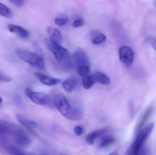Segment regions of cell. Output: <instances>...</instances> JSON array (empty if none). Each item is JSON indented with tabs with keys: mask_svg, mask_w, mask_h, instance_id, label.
Instances as JSON below:
<instances>
[{
	"mask_svg": "<svg viewBox=\"0 0 156 155\" xmlns=\"http://www.w3.org/2000/svg\"><path fill=\"white\" fill-rule=\"evenodd\" d=\"M53 102L55 107L67 119L75 121L81 119L83 115L81 110L72 107L64 95L60 93L56 95Z\"/></svg>",
	"mask_w": 156,
	"mask_h": 155,
	"instance_id": "1",
	"label": "cell"
},
{
	"mask_svg": "<svg viewBox=\"0 0 156 155\" xmlns=\"http://www.w3.org/2000/svg\"><path fill=\"white\" fill-rule=\"evenodd\" d=\"M45 43L48 50L53 53L55 58L63 68L66 70L71 68L72 62L69 51L66 48L60 44L54 42L50 39H46Z\"/></svg>",
	"mask_w": 156,
	"mask_h": 155,
	"instance_id": "2",
	"label": "cell"
},
{
	"mask_svg": "<svg viewBox=\"0 0 156 155\" xmlns=\"http://www.w3.org/2000/svg\"><path fill=\"white\" fill-rule=\"evenodd\" d=\"M154 123H150L138 132L136 138L129 149L128 155H136L140 152L154 130Z\"/></svg>",
	"mask_w": 156,
	"mask_h": 155,
	"instance_id": "3",
	"label": "cell"
},
{
	"mask_svg": "<svg viewBox=\"0 0 156 155\" xmlns=\"http://www.w3.org/2000/svg\"><path fill=\"white\" fill-rule=\"evenodd\" d=\"M16 53L24 62L41 71L45 70L44 57L41 55L21 48H17Z\"/></svg>",
	"mask_w": 156,
	"mask_h": 155,
	"instance_id": "4",
	"label": "cell"
},
{
	"mask_svg": "<svg viewBox=\"0 0 156 155\" xmlns=\"http://www.w3.org/2000/svg\"><path fill=\"white\" fill-rule=\"evenodd\" d=\"M25 93L32 102L37 104L49 107L55 106L53 100L47 94L34 92L30 88H27L25 90Z\"/></svg>",
	"mask_w": 156,
	"mask_h": 155,
	"instance_id": "5",
	"label": "cell"
},
{
	"mask_svg": "<svg viewBox=\"0 0 156 155\" xmlns=\"http://www.w3.org/2000/svg\"><path fill=\"white\" fill-rule=\"evenodd\" d=\"M18 127L15 124L0 120V138L6 140L11 137L13 139Z\"/></svg>",
	"mask_w": 156,
	"mask_h": 155,
	"instance_id": "6",
	"label": "cell"
},
{
	"mask_svg": "<svg viewBox=\"0 0 156 155\" xmlns=\"http://www.w3.org/2000/svg\"><path fill=\"white\" fill-rule=\"evenodd\" d=\"M119 58L122 63L126 66L130 67L134 59V52L129 46L123 45L119 49Z\"/></svg>",
	"mask_w": 156,
	"mask_h": 155,
	"instance_id": "7",
	"label": "cell"
},
{
	"mask_svg": "<svg viewBox=\"0 0 156 155\" xmlns=\"http://www.w3.org/2000/svg\"><path fill=\"white\" fill-rule=\"evenodd\" d=\"M73 61L77 66H90V60L85 52L80 49H77L73 55Z\"/></svg>",
	"mask_w": 156,
	"mask_h": 155,
	"instance_id": "8",
	"label": "cell"
},
{
	"mask_svg": "<svg viewBox=\"0 0 156 155\" xmlns=\"http://www.w3.org/2000/svg\"><path fill=\"white\" fill-rule=\"evenodd\" d=\"M7 28L10 32L23 39H28L30 36L29 32L20 25L10 24L7 25Z\"/></svg>",
	"mask_w": 156,
	"mask_h": 155,
	"instance_id": "9",
	"label": "cell"
},
{
	"mask_svg": "<svg viewBox=\"0 0 156 155\" xmlns=\"http://www.w3.org/2000/svg\"><path fill=\"white\" fill-rule=\"evenodd\" d=\"M16 118L17 121L22 126L28 129L30 132L33 133L34 132V129L37 128L38 126V125L36 122L28 119L20 114L16 115Z\"/></svg>",
	"mask_w": 156,
	"mask_h": 155,
	"instance_id": "10",
	"label": "cell"
},
{
	"mask_svg": "<svg viewBox=\"0 0 156 155\" xmlns=\"http://www.w3.org/2000/svg\"><path fill=\"white\" fill-rule=\"evenodd\" d=\"M35 75L41 83L48 86L56 85L61 82L59 79L51 77L42 73L36 72Z\"/></svg>",
	"mask_w": 156,
	"mask_h": 155,
	"instance_id": "11",
	"label": "cell"
},
{
	"mask_svg": "<svg viewBox=\"0 0 156 155\" xmlns=\"http://www.w3.org/2000/svg\"><path fill=\"white\" fill-rule=\"evenodd\" d=\"M79 78L76 76H72L68 78L63 82L62 86L63 88L68 93L73 92L79 84Z\"/></svg>",
	"mask_w": 156,
	"mask_h": 155,
	"instance_id": "12",
	"label": "cell"
},
{
	"mask_svg": "<svg viewBox=\"0 0 156 155\" xmlns=\"http://www.w3.org/2000/svg\"><path fill=\"white\" fill-rule=\"evenodd\" d=\"M107 132V129H103L91 132L86 136L85 138V141L88 144L92 145L94 144L95 140L97 138L104 135Z\"/></svg>",
	"mask_w": 156,
	"mask_h": 155,
	"instance_id": "13",
	"label": "cell"
},
{
	"mask_svg": "<svg viewBox=\"0 0 156 155\" xmlns=\"http://www.w3.org/2000/svg\"><path fill=\"white\" fill-rule=\"evenodd\" d=\"M47 31L50 36L51 41L56 43L60 44L62 40V35L59 30L53 27H48Z\"/></svg>",
	"mask_w": 156,
	"mask_h": 155,
	"instance_id": "14",
	"label": "cell"
},
{
	"mask_svg": "<svg viewBox=\"0 0 156 155\" xmlns=\"http://www.w3.org/2000/svg\"><path fill=\"white\" fill-rule=\"evenodd\" d=\"M154 111V107H150L148 109H147L146 111L144 112L143 116H142V118L140 119L138 125H137V127H136V131L137 132H139L144 127V126L145 125L146 122L148 121V119L152 115Z\"/></svg>",
	"mask_w": 156,
	"mask_h": 155,
	"instance_id": "15",
	"label": "cell"
},
{
	"mask_svg": "<svg viewBox=\"0 0 156 155\" xmlns=\"http://www.w3.org/2000/svg\"><path fill=\"white\" fill-rule=\"evenodd\" d=\"M92 76L94 80V83L107 85L110 84L111 83L110 79L108 78V76L103 73L98 72L92 74Z\"/></svg>",
	"mask_w": 156,
	"mask_h": 155,
	"instance_id": "16",
	"label": "cell"
},
{
	"mask_svg": "<svg viewBox=\"0 0 156 155\" xmlns=\"http://www.w3.org/2000/svg\"><path fill=\"white\" fill-rule=\"evenodd\" d=\"M115 141L114 137L111 135H103L99 143V148H104L114 143Z\"/></svg>",
	"mask_w": 156,
	"mask_h": 155,
	"instance_id": "17",
	"label": "cell"
},
{
	"mask_svg": "<svg viewBox=\"0 0 156 155\" xmlns=\"http://www.w3.org/2000/svg\"><path fill=\"white\" fill-rule=\"evenodd\" d=\"M93 38L92 42L94 45H98L105 42L106 37L104 34L97 32H93L92 33Z\"/></svg>",
	"mask_w": 156,
	"mask_h": 155,
	"instance_id": "18",
	"label": "cell"
},
{
	"mask_svg": "<svg viewBox=\"0 0 156 155\" xmlns=\"http://www.w3.org/2000/svg\"><path fill=\"white\" fill-rule=\"evenodd\" d=\"M94 83H95L92 75L83 77L82 84L84 89H90L93 86Z\"/></svg>",
	"mask_w": 156,
	"mask_h": 155,
	"instance_id": "19",
	"label": "cell"
},
{
	"mask_svg": "<svg viewBox=\"0 0 156 155\" xmlns=\"http://www.w3.org/2000/svg\"><path fill=\"white\" fill-rule=\"evenodd\" d=\"M12 15L11 10L6 5L0 2V15L6 18H11Z\"/></svg>",
	"mask_w": 156,
	"mask_h": 155,
	"instance_id": "20",
	"label": "cell"
},
{
	"mask_svg": "<svg viewBox=\"0 0 156 155\" xmlns=\"http://www.w3.org/2000/svg\"><path fill=\"white\" fill-rule=\"evenodd\" d=\"M78 74L83 77L90 75V68L89 66H81L77 67Z\"/></svg>",
	"mask_w": 156,
	"mask_h": 155,
	"instance_id": "21",
	"label": "cell"
},
{
	"mask_svg": "<svg viewBox=\"0 0 156 155\" xmlns=\"http://www.w3.org/2000/svg\"><path fill=\"white\" fill-rule=\"evenodd\" d=\"M69 22V18L66 15H60L57 17L55 20L56 24L59 26H63L66 25Z\"/></svg>",
	"mask_w": 156,
	"mask_h": 155,
	"instance_id": "22",
	"label": "cell"
},
{
	"mask_svg": "<svg viewBox=\"0 0 156 155\" xmlns=\"http://www.w3.org/2000/svg\"><path fill=\"white\" fill-rule=\"evenodd\" d=\"M8 151L11 155H26V153L21 150L20 148L12 146H11L8 147Z\"/></svg>",
	"mask_w": 156,
	"mask_h": 155,
	"instance_id": "23",
	"label": "cell"
},
{
	"mask_svg": "<svg viewBox=\"0 0 156 155\" xmlns=\"http://www.w3.org/2000/svg\"><path fill=\"white\" fill-rule=\"evenodd\" d=\"M147 42L150 44L156 52V38L154 36H149L146 39Z\"/></svg>",
	"mask_w": 156,
	"mask_h": 155,
	"instance_id": "24",
	"label": "cell"
},
{
	"mask_svg": "<svg viewBox=\"0 0 156 155\" xmlns=\"http://www.w3.org/2000/svg\"><path fill=\"white\" fill-rule=\"evenodd\" d=\"M84 21L81 18H79L74 21L72 24L73 27L75 28L81 27L84 25Z\"/></svg>",
	"mask_w": 156,
	"mask_h": 155,
	"instance_id": "25",
	"label": "cell"
},
{
	"mask_svg": "<svg viewBox=\"0 0 156 155\" xmlns=\"http://www.w3.org/2000/svg\"><path fill=\"white\" fill-rule=\"evenodd\" d=\"M74 132L78 136H81L84 133V128L81 126L78 125L74 128Z\"/></svg>",
	"mask_w": 156,
	"mask_h": 155,
	"instance_id": "26",
	"label": "cell"
},
{
	"mask_svg": "<svg viewBox=\"0 0 156 155\" xmlns=\"http://www.w3.org/2000/svg\"><path fill=\"white\" fill-rule=\"evenodd\" d=\"M12 79L9 76L4 75L0 73V82L2 83H8L11 82Z\"/></svg>",
	"mask_w": 156,
	"mask_h": 155,
	"instance_id": "27",
	"label": "cell"
},
{
	"mask_svg": "<svg viewBox=\"0 0 156 155\" xmlns=\"http://www.w3.org/2000/svg\"><path fill=\"white\" fill-rule=\"evenodd\" d=\"M10 2L17 7H21L24 4V1L21 0H12L10 1Z\"/></svg>",
	"mask_w": 156,
	"mask_h": 155,
	"instance_id": "28",
	"label": "cell"
},
{
	"mask_svg": "<svg viewBox=\"0 0 156 155\" xmlns=\"http://www.w3.org/2000/svg\"><path fill=\"white\" fill-rule=\"evenodd\" d=\"M136 155H147V151L145 148L144 147L141 149L139 153Z\"/></svg>",
	"mask_w": 156,
	"mask_h": 155,
	"instance_id": "29",
	"label": "cell"
},
{
	"mask_svg": "<svg viewBox=\"0 0 156 155\" xmlns=\"http://www.w3.org/2000/svg\"><path fill=\"white\" fill-rule=\"evenodd\" d=\"M108 155H119V153H118L117 151H115L112 152V153H111Z\"/></svg>",
	"mask_w": 156,
	"mask_h": 155,
	"instance_id": "30",
	"label": "cell"
},
{
	"mask_svg": "<svg viewBox=\"0 0 156 155\" xmlns=\"http://www.w3.org/2000/svg\"><path fill=\"white\" fill-rule=\"evenodd\" d=\"M3 105V100L2 97L0 96V108Z\"/></svg>",
	"mask_w": 156,
	"mask_h": 155,
	"instance_id": "31",
	"label": "cell"
},
{
	"mask_svg": "<svg viewBox=\"0 0 156 155\" xmlns=\"http://www.w3.org/2000/svg\"><path fill=\"white\" fill-rule=\"evenodd\" d=\"M60 155H67L66 154L64 153H61L60 154Z\"/></svg>",
	"mask_w": 156,
	"mask_h": 155,
	"instance_id": "32",
	"label": "cell"
}]
</instances>
